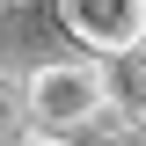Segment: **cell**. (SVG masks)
Returning a JSON list of instances; mask_svg holds the SVG:
<instances>
[{"mask_svg": "<svg viewBox=\"0 0 146 146\" xmlns=\"http://www.w3.org/2000/svg\"><path fill=\"white\" fill-rule=\"evenodd\" d=\"M22 110L29 124H51V131H80L102 117V66L95 58H58V66H36L22 80Z\"/></svg>", "mask_w": 146, "mask_h": 146, "instance_id": "1", "label": "cell"}, {"mask_svg": "<svg viewBox=\"0 0 146 146\" xmlns=\"http://www.w3.org/2000/svg\"><path fill=\"white\" fill-rule=\"evenodd\" d=\"M102 117H117L124 131H146V44L110 51V66H102Z\"/></svg>", "mask_w": 146, "mask_h": 146, "instance_id": "3", "label": "cell"}, {"mask_svg": "<svg viewBox=\"0 0 146 146\" xmlns=\"http://www.w3.org/2000/svg\"><path fill=\"white\" fill-rule=\"evenodd\" d=\"M29 124V110H22V80L0 73V146H15V131Z\"/></svg>", "mask_w": 146, "mask_h": 146, "instance_id": "4", "label": "cell"}, {"mask_svg": "<svg viewBox=\"0 0 146 146\" xmlns=\"http://www.w3.org/2000/svg\"><path fill=\"white\" fill-rule=\"evenodd\" d=\"M15 146H66V131H51V124H22Z\"/></svg>", "mask_w": 146, "mask_h": 146, "instance_id": "5", "label": "cell"}, {"mask_svg": "<svg viewBox=\"0 0 146 146\" xmlns=\"http://www.w3.org/2000/svg\"><path fill=\"white\" fill-rule=\"evenodd\" d=\"M58 7H66V29L88 58L146 44V0H58Z\"/></svg>", "mask_w": 146, "mask_h": 146, "instance_id": "2", "label": "cell"}, {"mask_svg": "<svg viewBox=\"0 0 146 146\" xmlns=\"http://www.w3.org/2000/svg\"><path fill=\"white\" fill-rule=\"evenodd\" d=\"M66 146H88V139H66Z\"/></svg>", "mask_w": 146, "mask_h": 146, "instance_id": "6", "label": "cell"}]
</instances>
